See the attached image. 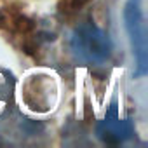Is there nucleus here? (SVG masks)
Masks as SVG:
<instances>
[{
  "label": "nucleus",
  "instance_id": "nucleus-1",
  "mask_svg": "<svg viewBox=\"0 0 148 148\" xmlns=\"http://www.w3.org/2000/svg\"><path fill=\"white\" fill-rule=\"evenodd\" d=\"M71 51L77 59L89 64H103L112 56L110 37L94 23H82L71 33Z\"/></svg>",
  "mask_w": 148,
  "mask_h": 148
},
{
  "label": "nucleus",
  "instance_id": "nucleus-2",
  "mask_svg": "<svg viewBox=\"0 0 148 148\" xmlns=\"http://www.w3.org/2000/svg\"><path fill=\"white\" fill-rule=\"evenodd\" d=\"M124 21L125 30L131 40L132 54L136 58L134 77H145L148 71V44H146V28L145 16L141 9V0H127L124 5Z\"/></svg>",
  "mask_w": 148,
  "mask_h": 148
},
{
  "label": "nucleus",
  "instance_id": "nucleus-3",
  "mask_svg": "<svg viewBox=\"0 0 148 148\" xmlns=\"http://www.w3.org/2000/svg\"><path fill=\"white\" fill-rule=\"evenodd\" d=\"M96 134L106 145H120V143L127 141L129 138H132L134 127H132L131 119H120L119 117L117 105L112 103L105 119L98 122Z\"/></svg>",
  "mask_w": 148,
  "mask_h": 148
},
{
  "label": "nucleus",
  "instance_id": "nucleus-4",
  "mask_svg": "<svg viewBox=\"0 0 148 148\" xmlns=\"http://www.w3.org/2000/svg\"><path fill=\"white\" fill-rule=\"evenodd\" d=\"M5 96H7V87H5V84L2 80H0V103L5 99Z\"/></svg>",
  "mask_w": 148,
  "mask_h": 148
}]
</instances>
